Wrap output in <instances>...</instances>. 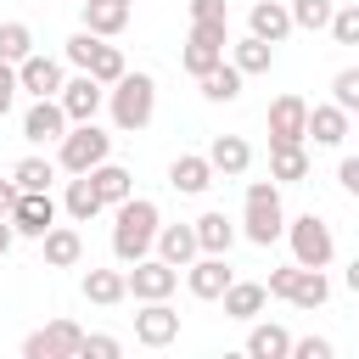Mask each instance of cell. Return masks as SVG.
I'll use <instances>...</instances> for the list:
<instances>
[{
    "label": "cell",
    "instance_id": "1",
    "mask_svg": "<svg viewBox=\"0 0 359 359\" xmlns=\"http://www.w3.org/2000/svg\"><path fill=\"white\" fill-rule=\"evenodd\" d=\"M151 236H157V208L140 202V196H123V202H118V230H112L118 258H146Z\"/></svg>",
    "mask_w": 359,
    "mask_h": 359
},
{
    "label": "cell",
    "instance_id": "2",
    "mask_svg": "<svg viewBox=\"0 0 359 359\" xmlns=\"http://www.w3.org/2000/svg\"><path fill=\"white\" fill-rule=\"evenodd\" d=\"M280 230H286V213H280V191H275V185H264V180H258V185H247V236L269 247Z\"/></svg>",
    "mask_w": 359,
    "mask_h": 359
},
{
    "label": "cell",
    "instance_id": "3",
    "mask_svg": "<svg viewBox=\"0 0 359 359\" xmlns=\"http://www.w3.org/2000/svg\"><path fill=\"white\" fill-rule=\"evenodd\" d=\"M151 79L146 73H118V90H112V118L123 123V129H140L146 118H151Z\"/></svg>",
    "mask_w": 359,
    "mask_h": 359
},
{
    "label": "cell",
    "instance_id": "4",
    "mask_svg": "<svg viewBox=\"0 0 359 359\" xmlns=\"http://www.w3.org/2000/svg\"><path fill=\"white\" fill-rule=\"evenodd\" d=\"M292 252H297V264L325 269L331 264V230H325V219H314V213L292 219Z\"/></svg>",
    "mask_w": 359,
    "mask_h": 359
},
{
    "label": "cell",
    "instance_id": "5",
    "mask_svg": "<svg viewBox=\"0 0 359 359\" xmlns=\"http://www.w3.org/2000/svg\"><path fill=\"white\" fill-rule=\"evenodd\" d=\"M107 157V135L84 118L73 135H62V168H73V174H84V168H95Z\"/></svg>",
    "mask_w": 359,
    "mask_h": 359
},
{
    "label": "cell",
    "instance_id": "6",
    "mask_svg": "<svg viewBox=\"0 0 359 359\" xmlns=\"http://www.w3.org/2000/svg\"><path fill=\"white\" fill-rule=\"evenodd\" d=\"M11 230H28V236H45L50 224H56V202H50V191H17V202H11Z\"/></svg>",
    "mask_w": 359,
    "mask_h": 359
},
{
    "label": "cell",
    "instance_id": "7",
    "mask_svg": "<svg viewBox=\"0 0 359 359\" xmlns=\"http://www.w3.org/2000/svg\"><path fill=\"white\" fill-rule=\"evenodd\" d=\"M135 337H140L146 348H168V342L180 337V314H174L163 297H146V309L135 314Z\"/></svg>",
    "mask_w": 359,
    "mask_h": 359
},
{
    "label": "cell",
    "instance_id": "8",
    "mask_svg": "<svg viewBox=\"0 0 359 359\" xmlns=\"http://www.w3.org/2000/svg\"><path fill=\"white\" fill-rule=\"evenodd\" d=\"M79 342H84V331H79L73 320H56V325L34 331V337L22 342V353H28V359H67V353H79Z\"/></svg>",
    "mask_w": 359,
    "mask_h": 359
},
{
    "label": "cell",
    "instance_id": "9",
    "mask_svg": "<svg viewBox=\"0 0 359 359\" xmlns=\"http://www.w3.org/2000/svg\"><path fill=\"white\" fill-rule=\"evenodd\" d=\"M174 280H180V269L163 264V258H135V269L123 275V286H129L135 297H168Z\"/></svg>",
    "mask_w": 359,
    "mask_h": 359
},
{
    "label": "cell",
    "instance_id": "10",
    "mask_svg": "<svg viewBox=\"0 0 359 359\" xmlns=\"http://www.w3.org/2000/svg\"><path fill=\"white\" fill-rule=\"evenodd\" d=\"M22 135H28V140H62V135H67L62 101H56V95H39V101L28 107V118H22Z\"/></svg>",
    "mask_w": 359,
    "mask_h": 359
},
{
    "label": "cell",
    "instance_id": "11",
    "mask_svg": "<svg viewBox=\"0 0 359 359\" xmlns=\"http://www.w3.org/2000/svg\"><path fill=\"white\" fill-rule=\"evenodd\" d=\"M17 90H34V95H56L62 90V62H50V56H22V67H17Z\"/></svg>",
    "mask_w": 359,
    "mask_h": 359
},
{
    "label": "cell",
    "instance_id": "12",
    "mask_svg": "<svg viewBox=\"0 0 359 359\" xmlns=\"http://www.w3.org/2000/svg\"><path fill=\"white\" fill-rule=\"evenodd\" d=\"M95 107H101V84L84 73V79H73V84H62V112L73 118V123H84V118H95Z\"/></svg>",
    "mask_w": 359,
    "mask_h": 359
},
{
    "label": "cell",
    "instance_id": "13",
    "mask_svg": "<svg viewBox=\"0 0 359 359\" xmlns=\"http://www.w3.org/2000/svg\"><path fill=\"white\" fill-rule=\"evenodd\" d=\"M303 118H309L303 95H280V101L269 107V135H275V140H303Z\"/></svg>",
    "mask_w": 359,
    "mask_h": 359
},
{
    "label": "cell",
    "instance_id": "14",
    "mask_svg": "<svg viewBox=\"0 0 359 359\" xmlns=\"http://www.w3.org/2000/svg\"><path fill=\"white\" fill-rule=\"evenodd\" d=\"M129 22V0H84V28L90 34H118Z\"/></svg>",
    "mask_w": 359,
    "mask_h": 359
},
{
    "label": "cell",
    "instance_id": "15",
    "mask_svg": "<svg viewBox=\"0 0 359 359\" xmlns=\"http://www.w3.org/2000/svg\"><path fill=\"white\" fill-rule=\"evenodd\" d=\"M303 135H314V140L337 146V140L348 135V112H342V107H314V112L303 118Z\"/></svg>",
    "mask_w": 359,
    "mask_h": 359
},
{
    "label": "cell",
    "instance_id": "16",
    "mask_svg": "<svg viewBox=\"0 0 359 359\" xmlns=\"http://www.w3.org/2000/svg\"><path fill=\"white\" fill-rule=\"evenodd\" d=\"M247 163H252V146L241 135H219L213 151H208V168H224V174H241Z\"/></svg>",
    "mask_w": 359,
    "mask_h": 359
},
{
    "label": "cell",
    "instance_id": "17",
    "mask_svg": "<svg viewBox=\"0 0 359 359\" xmlns=\"http://www.w3.org/2000/svg\"><path fill=\"white\" fill-rule=\"evenodd\" d=\"M84 174H90V185H95V196H101V202H123V196H129V168H118V163H107V157H101V163H95V168H84Z\"/></svg>",
    "mask_w": 359,
    "mask_h": 359
},
{
    "label": "cell",
    "instance_id": "18",
    "mask_svg": "<svg viewBox=\"0 0 359 359\" xmlns=\"http://www.w3.org/2000/svg\"><path fill=\"white\" fill-rule=\"evenodd\" d=\"M191 236H196L202 252H230V241H236V230H230L224 213H202V219L191 224Z\"/></svg>",
    "mask_w": 359,
    "mask_h": 359
},
{
    "label": "cell",
    "instance_id": "19",
    "mask_svg": "<svg viewBox=\"0 0 359 359\" xmlns=\"http://www.w3.org/2000/svg\"><path fill=\"white\" fill-rule=\"evenodd\" d=\"M79 252H84L79 230H67V224H50V230H45V264L67 269V264H79Z\"/></svg>",
    "mask_w": 359,
    "mask_h": 359
},
{
    "label": "cell",
    "instance_id": "20",
    "mask_svg": "<svg viewBox=\"0 0 359 359\" xmlns=\"http://www.w3.org/2000/svg\"><path fill=\"white\" fill-rule=\"evenodd\" d=\"M224 286H230V269H224V252H208V258H202V264L191 269V292H196V297H219Z\"/></svg>",
    "mask_w": 359,
    "mask_h": 359
},
{
    "label": "cell",
    "instance_id": "21",
    "mask_svg": "<svg viewBox=\"0 0 359 359\" xmlns=\"http://www.w3.org/2000/svg\"><path fill=\"white\" fill-rule=\"evenodd\" d=\"M325 275L320 269H309V264H297V275H292V286H286V303H297V309H314V303H325Z\"/></svg>",
    "mask_w": 359,
    "mask_h": 359
},
{
    "label": "cell",
    "instance_id": "22",
    "mask_svg": "<svg viewBox=\"0 0 359 359\" xmlns=\"http://www.w3.org/2000/svg\"><path fill=\"white\" fill-rule=\"evenodd\" d=\"M219 297H224V314H236V320H252L264 309V286L258 280H230Z\"/></svg>",
    "mask_w": 359,
    "mask_h": 359
},
{
    "label": "cell",
    "instance_id": "23",
    "mask_svg": "<svg viewBox=\"0 0 359 359\" xmlns=\"http://www.w3.org/2000/svg\"><path fill=\"white\" fill-rule=\"evenodd\" d=\"M286 28H292V11H286V6H275V0H258V6H252V34H258V39L275 45Z\"/></svg>",
    "mask_w": 359,
    "mask_h": 359
},
{
    "label": "cell",
    "instance_id": "24",
    "mask_svg": "<svg viewBox=\"0 0 359 359\" xmlns=\"http://www.w3.org/2000/svg\"><path fill=\"white\" fill-rule=\"evenodd\" d=\"M196 79H202V95H208V101H230V95L241 90V67H224V56H219L208 73H196Z\"/></svg>",
    "mask_w": 359,
    "mask_h": 359
},
{
    "label": "cell",
    "instance_id": "25",
    "mask_svg": "<svg viewBox=\"0 0 359 359\" xmlns=\"http://www.w3.org/2000/svg\"><path fill=\"white\" fill-rule=\"evenodd\" d=\"M247 353H252V359H286V353H292V337H286L280 325H258V331L247 337Z\"/></svg>",
    "mask_w": 359,
    "mask_h": 359
},
{
    "label": "cell",
    "instance_id": "26",
    "mask_svg": "<svg viewBox=\"0 0 359 359\" xmlns=\"http://www.w3.org/2000/svg\"><path fill=\"white\" fill-rule=\"evenodd\" d=\"M50 180H56V168H50L45 157H22V163L11 168V185H17V191H50Z\"/></svg>",
    "mask_w": 359,
    "mask_h": 359
},
{
    "label": "cell",
    "instance_id": "27",
    "mask_svg": "<svg viewBox=\"0 0 359 359\" xmlns=\"http://www.w3.org/2000/svg\"><path fill=\"white\" fill-rule=\"evenodd\" d=\"M208 157H174V168H168V185L174 191H202L208 185Z\"/></svg>",
    "mask_w": 359,
    "mask_h": 359
},
{
    "label": "cell",
    "instance_id": "28",
    "mask_svg": "<svg viewBox=\"0 0 359 359\" xmlns=\"http://www.w3.org/2000/svg\"><path fill=\"white\" fill-rule=\"evenodd\" d=\"M123 292H129V286H123L118 269H90V275H84V297H90V303H118Z\"/></svg>",
    "mask_w": 359,
    "mask_h": 359
},
{
    "label": "cell",
    "instance_id": "29",
    "mask_svg": "<svg viewBox=\"0 0 359 359\" xmlns=\"http://www.w3.org/2000/svg\"><path fill=\"white\" fill-rule=\"evenodd\" d=\"M84 73H90L95 84H107V79H118V73H123V50H118V45H101V39H95V50H90V62H84Z\"/></svg>",
    "mask_w": 359,
    "mask_h": 359
},
{
    "label": "cell",
    "instance_id": "30",
    "mask_svg": "<svg viewBox=\"0 0 359 359\" xmlns=\"http://www.w3.org/2000/svg\"><path fill=\"white\" fill-rule=\"evenodd\" d=\"M191 252H196V236H191V224H168L163 230V264H191Z\"/></svg>",
    "mask_w": 359,
    "mask_h": 359
},
{
    "label": "cell",
    "instance_id": "31",
    "mask_svg": "<svg viewBox=\"0 0 359 359\" xmlns=\"http://www.w3.org/2000/svg\"><path fill=\"white\" fill-rule=\"evenodd\" d=\"M309 174V157L297 140H275V180H303Z\"/></svg>",
    "mask_w": 359,
    "mask_h": 359
},
{
    "label": "cell",
    "instance_id": "32",
    "mask_svg": "<svg viewBox=\"0 0 359 359\" xmlns=\"http://www.w3.org/2000/svg\"><path fill=\"white\" fill-rule=\"evenodd\" d=\"M95 208H101V196H95V185H90V174H79V180L67 185V213H73V219H90Z\"/></svg>",
    "mask_w": 359,
    "mask_h": 359
},
{
    "label": "cell",
    "instance_id": "33",
    "mask_svg": "<svg viewBox=\"0 0 359 359\" xmlns=\"http://www.w3.org/2000/svg\"><path fill=\"white\" fill-rule=\"evenodd\" d=\"M28 45H34V34L22 22H0V62H22Z\"/></svg>",
    "mask_w": 359,
    "mask_h": 359
},
{
    "label": "cell",
    "instance_id": "34",
    "mask_svg": "<svg viewBox=\"0 0 359 359\" xmlns=\"http://www.w3.org/2000/svg\"><path fill=\"white\" fill-rule=\"evenodd\" d=\"M236 67H241V73H264V67H269V39H258V34L241 39V45H236Z\"/></svg>",
    "mask_w": 359,
    "mask_h": 359
},
{
    "label": "cell",
    "instance_id": "35",
    "mask_svg": "<svg viewBox=\"0 0 359 359\" xmlns=\"http://www.w3.org/2000/svg\"><path fill=\"white\" fill-rule=\"evenodd\" d=\"M292 22H303V28H325V22H331V0H292Z\"/></svg>",
    "mask_w": 359,
    "mask_h": 359
},
{
    "label": "cell",
    "instance_id": "36",
    "mask_svg": "<svg viewBox=\"0 0 359 359\" xmlns=\"http://www.w3.org/2000/svg\"><path fill=\"white\" fill-rule=\"evenodd\" d=\"M219 56H224L219 45H202V39H191V45H185V67H191V73H208Z\"/></svg>",
    "mask_w": 359,
    "mask_h": 359
},
{
    "label": "cell",
    "instance_id": "37",
    "mask_svg": "<svg viewBox=\"0 0 359 359\" xmlns=\"http://www.w3.org/2000/svg\"><path fill=\"white\" fill-rule=\"evenodd\" d=\"M331 90H337V107H342V112L359 107V73H353V67H342V73L331 79Z\"/></svg>",
    "mask_w": 359,
    "mask_h": 359
},
{
    "label": "cell",
    "instance_id": "38",
    "mask_svg": "<svg viewBox=\"0 0 359 359\" xmlns=\"http://www.w3.org/2000/svg\"><path fill=\"white\" fill-rule=\"evenodd\" d=\"M191 39H202V45H230V28H224V17H213V22H191Z\"/></svg>",
    "mask_w": 359,
    "mask_h": 359
},
{
    "label": "cell",
    "instance_id": "39",
    "mask_svg": "<svg viewBox=\"0 0 359 359\" xmlns=\"http://www.w3.org/2000/svg\"><path fill=\"white\" fill-rule=\"evenodd\" d=\"M331 28H337V39H342V45H353V39H359V11H353V6H342V11L331 17Z\"/></svg>",
    "mask_w": 359,
    "mask_h": 359
},
{
    "label": "cell",
    "instance_id": "40",
    "mask_svg": "<svg viewBox=\"0 0 359 359\" xmlns=\"http://www.w3.org/2000/svg\"><path fill=\"white\" fill-rule=\"evenodd\" d=\"M90 50H95V34H90V28L67 39V62H79V67H84V62H90Z\"/></svg>",
    "mask_w": 359,
    "mask_h": 359
},
{
    "label": "cell",
    "instance_id": "41",
    "mask_svg": "<svg viewBox=\"0 0 359 359\" xmlns=\"http://www.w3.org/2000/svg\"><path fill=\"white\" fill-rule=\"evenodd\" d=\"M79 353H90V359H112V353H118V337H84Z\"/></svg>",
    "mask_w": 359,
    "mask_h": 359
},
{
    "label": "cell",
    "instance_id": "42",
    "mask_svg": "<svg viewBox=\"0 0 359 359\" xmlns=\"http://www.w3.org/2000/svg\"><path fill=\"white\" fill-rule=\"evenodd\" d=\"M292 353H297V359H331V342H320V337H303V342H292Z\"/></svg>",
    "mask_w": 359,
    "mask_h": 359
},
{
    "label": "cell",
    "instance_id": "43",
    "mask_svg": "<svg viewBox=\"0 0 359 359\" xmlns=\"http://www.w3.org/2000/svg\"><path fill=\"white\" fill-rule=\"evenodd\" d=\"M191 17L196 22H213V17H224V0H191Z\"/></svg>",
    "mask_w": 359,
    "mask_h": 359
},
{
    "label": "cell",
    "instance_id": "44",
    "mask_svg": "<svg viewBox=\"0 0 359 359\" xmlns=\"http://www.w3.org/2000/svg\"><path fill=\"white\" fill-rule=\"evenodd\" d=\"M11 95H17V73H11V62H0V112L11 107Z\"/></svg>",
    "mask_w": 359,
    "mask_h": 359
},
{
    "label": "cell",
    "instance_id": "45",
    "mask_svg": "<svg viewBox=\"0 0 359 359\" xmlns=\"http://www.w3.org/2000/svg\"><path fill=\"white\" fill-rule=\"evenodd\" d=\"M292 275H297V264H286V269H275V275H269V292H275V297H286V286H292Z\"/></svg>",
    "mask_w": 359,
    "mask_h": 359
},
{
    "label": "cell",
    "instance_id": "46",
    "mask_svg": "<svg viewBox=\"0 0 359 359\" xmlns=\"http://www.w3.org/2000/svg\"><path fill=\"white\" fill-rule=\"evenodd\" d=\"M337 180H342L348 191H359V163H353V157H342V168H337Z\"/></svg>",
    "mask_w": 359,
    "mask_h": 359
},
{
    "label": "cell",
    "instance_id": "47",
    "mask_svg": "<svg viewBox=\"0 0 359 359\" xmlns=\"http://www.w3.org/2000/svg\"><path fill=\"white\" fill-rule=\"evenodd\" d=\"M11 202H17V185H6V180H0V219L11 213Z\"/></svg>",
    "mask_w": 359,
    "mask_h": 359
},
{
    "label": "cell",
    "instance_id": "48",
    "mask_svg": "<svg viewBox=\"0 0 359 359\" xmlns=\"http://www.w3.org/2000/svg\"><path fill=\"white\" fill-rule=\"evenodd\" d=\"M11 247V219H0V252Z\"/></svg>",
    "mask_w": 359,
    "mask_h": 359
}]
</instances>
